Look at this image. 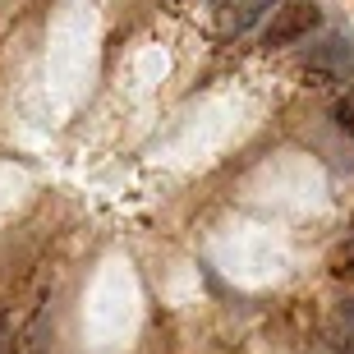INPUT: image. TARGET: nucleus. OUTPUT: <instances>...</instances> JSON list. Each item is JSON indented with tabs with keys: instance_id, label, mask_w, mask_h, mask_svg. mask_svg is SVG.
I'll list each match as a JSON object with an SVG mask.
<instances>
[{
	"instance_id": "423d86ee",
	"label": "nucleus",
	"mask_w": 354,
	"mask_h": 354,
	"mask_svg": "<svg viewBox=\"0 0 354 354\" xmlns=\"http://www.w3.org/2000/svg\"><path fill=\"white\" fill-rule=\"evenodd\" d=\"M0 354H14V322L5 308H0Z\"/></svg>"
},
{
	"instance_id": "f257e3e1",
	"label": "nucleus",
	"mask_w": 354,
	"mask_h": 354,
	"mask_svg": "<svg viewBox=\"0 0 354 354\" xmlns=\"http://www.w3.org/2000/svg\"><path fill=\"white\" fill-rule=\"evenodd\" d=\"M317 24H322V10H317L313 0H286V5L272 10V24H267V32H263V46L267 51L295 46V41L308 37Z\"/></svg>"
},
{
	"instance_id": "7ed1b4c3",
	"label": "nucleus",
	"mask_w": 354,
	"mask_h": 354,
	"mask_svg": "<svg viewBox=\"0 0 354 354\" xmlns=\"http://www.w3.org/2000/svg\"><path fill=\"white\" fill-rule=\"evenodd\" d=\"M281 0H235V14H230V24H225V32H249L258 19H263L267 10H276Z\"/></svg>"
},
{
	"instance_id": "20e7f679",
	"label": "nucleus",
	"mask_w": 354,
	"mask_h": 354,
	"mask_svg": "<svg viewBox=\"0 0 354 354\" xmlns=\"http://www.w3.org/2000/svg\"><path fill=\"white\" fill-rule=\"evenodd\" d=\"M331 276H341V281H354V235L341 239L336 249H331Z\"/></svg>"
},
{
	"instance_id": "f03ea898",
	"label": "nucleus",
	"mask_w": 354,
	"mask_h": 354,
	"mask_svg": "<svg viewBox=\"0 0 354 354\" xmlns=\"http://www.w3.org/2000/svg\"><path fill=\"white\" fill-rule=\"evenodd\" d=\"M345 74H354V51L345 37H327L304 60V79H313V83H341Z\"/></svg>"
},
{
	"instance_id": "39448f33",
	"label": "nucleus",
	"mask_w": 354,
	"mask_h": 354,
	"mask_svg": "<svg viewBox=\"0 0 354 354\" xmlns=\"http://www.w3.org/2000/svg\"><path fill=\"white\" fill-rule=\"evenodd\" d=\"M336 124H341V129L354 138V83L345 88V97H341V102H336Z\"/></svg>"
},
{
	"instance_id": "0eeeda50",
	"label": "nucleus",
	"mask_w": 354,
	"mask_h": 354,
	"mask_svg": "<svg viewBox=\"0 0 354 354\" xmlns=\"http://www.w3.org/2000/svg\"><path fill=\"white\" fill-rule=\"evenodd\" d=\"M212 5H230V0H212Z\"/></svg>"
}]
</instances>
